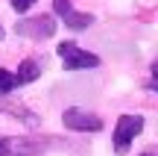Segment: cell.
Returning a JSON list of instances; mask_svg holds the SVG:
<instances>
[{
	"mask_svg": "<svg viewBox=\"0 0 158 156\" xmlns=\"http://www.w3.org/2000/svg\"><path fill=\"white\" fill-rule=\"evenodd\" d=\"M15 86H18L15 74H12V71H6V68H0V94H9Z\"/></svg>",
	"mask_w": 158,
	"mask_h": 156,
	"instance_id": "cell-9",
	"label": "cell"
},
{
	"mask_svg": "<svg viewBox=\"0 0 158 156\" xmlns=\"http://www.w3.org/2000/svg\"><path fill=\"white\" fill-rule=\"evenodd\" d=\"M141 156H152V153H141Z\"/></svg>",
	"mask_w": 158,
	"mask_h": 156,
	"instance_id": "cell-13",
	"label": "cell"
},
{
	"mask_svg": "<svg viewBox=\"0 0 158 156\" xmlns=\"http://www.w3.org/2000/svg\"><path fill=\"white\" fill-rule=\"evenodd\" d=\"M6 141V153L9 156H35L41 150L38 141H29V139H3Z\"/></svg>",
	"mask_w": 158,
	"mask_h": 156,
	"instance_id": "cell-6",
	"label": "cell"
},
{
	"mask_svg": "<svg viewBox=\"0 0 158 156\" xmlns=\"http://www.w3.org/2000/svg\"><path fill=\"white\" fill-rule=\"evenodd\" d=\"M0 112H6V115H12V118H21L27 127H35V124H38V118L23 103H15V100H9V97H0Z\"/></svg>",
	"mask_w": 158,
	"mask_h": 156,
	"instance_id": "cell-5",
	"label": "cell"
},
{
	"mask_svg": "<svg viewBox=\"0 0 158 156\" xmlns=\"http://www.w3.org/2000/svg\"><path fill=\"white\" fill-rule=\"evenodd\" d=\"M38 77H41V62H35V59H23V62L18 65V74H15L18 86L32 82V80H38Z\"/></svg>",
	"mask_w": 158,
	"mask_h": 156,
	"instance_id": "cell-7",
	"label": "cell"
},
{
	"mask_svg": "<svg viewBox=\"0 0 158 156\" xmlns=\"http://www.w3.org/2000/svg\"><path fill=\"white\" fill-rule=\"evenodd\" d=\"M62 21L68 24L70 29H85V27H91V24H94V15H91V12H76V9H70Z\"/></svg>",
	"mask_w": 158,
	"mask_h": 156,
	"instance_id": "cell-8",
	"label": "cell"
},
{
	"mask_svg": "<svg viewBox=\"0 0 158 156\" xmlns=\"http://www.w3.org/2000/svg\"><path fill=\"white\" fill-rule=\"evenodd\" d=\"M64 127L68 130H76V133H97V130H102V121L94 115V112L88 109H79V106H70V109H64L62 115Z\"/></svg>",
	"mask_w": 158,
	"mask_h": 156,
	"instance_id": "cell-4",
	"label": "cell"
},
{
	"mask_svg": "<svg viewBox=\"0 0 158 156\" xmlns=\"http://www.w3.org/2000/svg\"><path fill=\"white\" fill-rule=\"evenodd\" d=\"M35 6V0H12V9L15 12H27V9H32Z\"/></svg>",
	"mask_w": 158,
	"mask_h": 156,
	"instance_id": "cell-10",
	"label": "cell"
},
{
	"mask_svg": "<svg viewBox=\"0 0 158 156\" xmlns=\"http://www.w3.org/2000/svg\"><path fill=\"white\" fill-rule=\"evenodd\" d=\"M0 38H3V27H0Z\"/></svg>",
	"mask_w": 158,
	"mask_h": 156,
	"instance_id": "cell-12",
	"label": "cell"
},
{
	"mask_svg": "<svg viewBox=\"0 0 158 156\" xmlns=\"http://www.w3.org/2000/svg\"><path fill=\"white\" fill-rule=\"evenodd\" d=\"M15 33L18 35H27V38H50L53 33H56V21H53L50 15H35V18H23V21L15 24Z\"/></svg>",
	"mask_w": 158,
	"mask_h": 156,
	"instance_id": "cell-3",
	"label": "cell"
},
{
	"mask_svg": "<svg viewBox=\"0 0 158 156\" xmlns=\"http://www.w3.org/2000/svg\"><path fill=\"white\" fill-rule=\"evenodd\" d=\"M0 156H9V153H6V141L3 139H0Z\"/></svg>",
	"mask_w": 158,
	"mask_h": 156,
	"instance_id": "cell-11",
	"label": "cell"
},
{
	"mask_svg": "<svg viewBox=\"0 0 158 156\" xmlns=\"http://www.w3.org/2000/svg\"><path fill=\"white\" fill-rule=\"evenodd\" d=\"M59 56H62V62H64L68 71H88V68H97V65H100V56L82 50L73 41H62V44H59Z\"/></svg>",
	"mask_w": 158,
	"mask_h": 156,
	"instance_id": "cell-1",
	"label": "cell"
},
{
	"mask_svg": "<svg viewBox=\"0 0 158 156\" xmlns=\"http://www.w3.org/2000/svg\"><path fill=\"white\" fill-rule=\"evenodd\" d=\"M141 130H143V118L141 115H120L117 127H114V147H117V153L129 150V145L141 136Z\"/></svg>",
	"mask_w": 158,
	"mask_h": 156,
	"instance_id": "cell-2",
	"label": "cell"
}]
</instances>
